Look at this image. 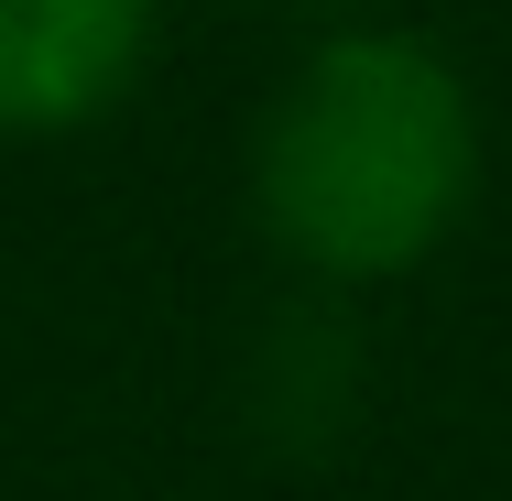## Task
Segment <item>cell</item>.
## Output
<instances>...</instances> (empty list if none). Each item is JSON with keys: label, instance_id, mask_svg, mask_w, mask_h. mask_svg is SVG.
<instances>
[{"label": "cell", "instance_id": "obj_1", "mask_svg": "<svg viewBox=\"0 0 512 501\" xmlns=\"http://www.w3.org/2000/svg\"><path fill=\"white\" fill-rule=\"evenodd\" d=\"M469 175H480V120L458 66L414 33H338L273 99L251 197L306 273L371 284L458 229Z\"/></svg>", "mask_w": 512, "mask_h": 501}, {"label": "cell", "instance_id": "obj_2", "mask_svg": "<svg viewBox=\"0 0 512 501\" xmlns=\"http://www.w3.org/2000/svg\"><path fill=\"white\" fill-rule=\"evenodd\" d=\"M153 44V0H0V131L99 120Z\"/></svg>", "mask_w": 512, "mask_h": 501}, {"label": "cell", "instance_id": "obj_3", "mask_svg": "<svg viewBox=\"0 0 512 501\" xmlns=\"http://www.w3.org/2000/svg\"><path fill=\"white\" fill-rule=\"evenodd\" d=\"M349 393H360V338L327 316V305H306V316H284L273 338H262V371H251V403H262V425L284 436V447H316L338 414H349Z\"/></svg>", "mask_w": 512, "mask_h": 501}]
</instances>
